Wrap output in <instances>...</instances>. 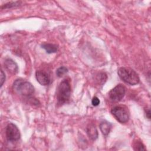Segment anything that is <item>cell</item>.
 I'll use <instances>...</instances> for the list:
<instances>
[{
	"label": "cell",
	"instance_id": "1",
	"mask_svg": "<svg viewBox=\"0 0 151 151\" xmlns=\"http://www.w3.org/2000/svg\"><path fill=\"white\" fill-rule=\"evenodd\" d=\"M12 88L15 93L25 97L31 96L34 93V87L32 84L22 78L15 80Z\"/></svg>",
	"mask_w": 151,
	"mask_h": 151
},
{
	"label": "cell",
	"instance_id": "16",
	"mask_svg": "<svg viewBox=\"0 0 151 151\" xmlns=\"http://www.w3.org/2000/svg\"><path fill=\"white\" fill-rule=\"evenodd\" d=\"M91 103H92V104L94 106H97L99 104H100V100L99 99L98 97H94L92 99V101H91Z\"/></svg>",
	"mask_w": 151,
	"mask_h": 151
},
{
	"label": "cell",
	"instance_id": "8",
	"mask_svg": "<svg viewBox=\"0 0 151 151\" xmlns=\"http://www.w3.org/2000/svg\"><path fill=\"white\" fill-rule=\"evenodd\" d=\"M4 65L8 71L12 74H16L18 71L17 63L11 58H6L4 62Z\"/></svg>",
	"mask_w": 151,
	"mask_h": 151
},
{
	"label": "cell",
	"instance_id": "7",
	"mask_svg": "<svg viewBox=\"0 0 151 151\" xmlns=\"http://www.w3.org/2000/svg\"><path fill=\"white\" fill-rule=\"evenodd\" d=\"M35 77L37 81L42 86H48L51 83V78L49 74L44 71H37Z\"/></svg>",
	"mask_w": 151,
	"mask_h": 151
},
{
	"label": "cell",
	"instance_id": "6",
	"mask_svg": "<svg viewBox=\"0 0 151 151\" xmlns=\"http://www.w3.org/2000/svg\"><path fill=\"white\" fill-rule=\"evenodd\" d=\"M125 93L126 88L124 86L119 84L109 91V96L111 100L114 102H118L123 99Z\"/></svg>",
	"mask_w": 151,
	"mask_h": 151
},
{
	"label": "cell",
	"instance_id": "14",
	"mask_svg": "<svg viewBox=\"0 0 151 151\" xmlns=\"http://www.w3.org/2000/svg\"><path fill=\"white\" fill-rule=\"evenodd\" d=\"M21 4V2H19V1H15V2H9L7 4H4V6H2V8H9L11 7H14V6H18L20 5V4Z\"/></svg>",
	"mask_w": 151,
	"mask_h": 151
},
{
	"label": "cell",
	"instance_id": "3",
	"mask_svg": "<svg viewBox=\"0 0 151 151\" xmlns=\"http://www.w3.org/2000/svg\"><path fill=\"white\" fill-rule=\"evenodd\" d=\"M71 96V86L68 80H63L59 84L57 88V103L63 105L68 102Z\"/></svg>",
	"mask_w": 151,
	"mask_h": 151
},
{
	"label": "cell",
	"instance_id": "4",
	"mask_svg": "<svg viewBox=\"0 0 151 151\" xmlns=\"http://www.w3.org/2000/svg\"><path fill=\"white\" fill-rule=\"evenodd\" d=\"M111 113L116 119L121 123H126L129 119V112L125 106H115L111 109Z\"/></svg>",
	"mask_w": 151,
	"mask_h": 151
},
{
	"label": "cell",
	"instance_id": "15",
	"mask_svg": "<svg viewBox=\"0 0 151 151\" xmlns=\"http://www.w3.org/2000/svg\"><path fill=\"white\" fill-rule=\"evenodd\" d=\"M0 80H1L0 81H1V87L2 86L4 81H5V75L2 70H1V79Z\"/></svg>",
	"mask_w": 151,
	"mask_h": 151
},
{
	"label": "cell",
	"instance_id": "10",
	"mask_svg": "<svg viewBox=\"0 0 151 151\" xmlns=\"http://www.w3.org/2000/svg\"><path fill=\"white\" fill-rule=\"evenodd\" d=\"M87 133L89 138L92 140H95L98 137V132L95 127L93 124H90L87 128Z\"/></svg>",
	"mask_w": 151,
	"mask_h": 151
},
{
	"label": "cell",
	"instance_id": "13",
	"mask_svg": "<svg viewBox=\"0 0 151 151\" xmlns=\"http://www.w3.org/2000/svg\"><path fill=\"white\" fill-rule=\"evenodd\" d=\"M133 147L135 150H146L143 144L142 143L141 141H139V140H137L136 142H134L133 144Z\"/></svg>",
	"mask_w": 151,
	"mask_h": 151
},
{
	"label": "cell",
	"instance_id": "5",
	"mask_svg": "<svg viewBox=\"0 0 151 151\" xmlns=\"http://www.w3.org/2000/svg\"><path fill=\"white\" fill-rule=\"evenodd\" d=\"M6 137L8 141L15 142L19 139L21 134L17 126L12 123H9L5 129Z\"/></svg>",
	"mask_w": 151,
	"mask_h": 151
},
{
	"label": "cell",
	"instance_id": "2",
	"mask_svg": "<svg viewBox=\"0 0 151 151\" xmlns=\"http://www.w3.org/2000/svg\"><path fill=\"white\" fill-rule=\"evenodd\" d=\"M117 74L119 77L126 83L130 85H136L139 83L140 79L137 73L131 68L122 67L118 69Z\"/></svg>",
	"mask_w": 151,
	"mask_h": 151
},
{
	"label": "cell",
	"instance_id": "9",
	"mask_svg": "<svg viewBox=\"0 0 151 151\" xmlns=\"http://www.w3.org/2000/svg\"><path fill=\"white\" fill-rule=\"evenodd\" d=\"M111 127H112L111 123L107 121L102 122L100 124V129L102 134L105 136H107L109 134L111 130Z\"/></svg>",
	"mask_w": 151,
	"mask_h": 151
},
{
	"label": "cell",
	"instance_id": "12",
	"mask_svg": "<svg viewBox=\"0 0 151 151\" xmlns=\"http://www.w3.org/2000/svg\"><path fill=\"white\" fill-rule=\"evenodd\" d=\"M68 72V69L64 66L59 67L56 70V74L58 77H61Z\"/></svg>",
	"mask_w": 151,
	"mask_h": 151
},
{
	"label": "cell",
	"instance_id": "11",
	"mask_svg": "<svg viewBox=\"0 0 151 151\" xmlns=\"http://www.w3.org/2000/svg\"><path fill=\"white\" fill-rule=\"evenodd\" d=\"M41 47L44 48L46 52L48 54L56 52L57 51V46L55 44L50 43H43L41 45Z\"/></svg>",
	"mask_w": 151,
	"mask_h": 151
},
{
	"label": "cell",
	"instance_id": "17",
	"mask_svg": "<svg viewBox=\"0 0 151 151\" xmlns=\"http://www.w3.org/2000/svg\"><path fill=\"white\" fill-rule=\"evenodd\" d=\"M146 117L150 119V110L148 109L147 111H146Z\"/></svg>",
	"mask_w": 151,
	"mask_h": 151
}]
</instances>
